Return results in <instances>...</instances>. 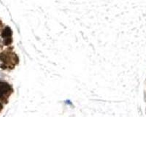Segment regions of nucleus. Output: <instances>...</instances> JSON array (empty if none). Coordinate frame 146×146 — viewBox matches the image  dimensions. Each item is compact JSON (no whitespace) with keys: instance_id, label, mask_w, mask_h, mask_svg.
Returning a JSON list of instances; mask_svg holds the SVG:
<instances>
[{"instance_id":"4","label":"nucleus","mask_w":146,"mask_h":146,"mask_svg":"<svg viewBox=\"0 0 146 146\" xmlns=\"http://www.w3.org/2000/svg\"><path fill=\"white\" fill-rule=\"evenodd\" d=\"M2 108H3V105H2V103H0V112L2 111Z\"/></svg>"},{"instance_id":"2","label":"nucleus","mask_w":146,"mask_h":146,"mask_svg":"<svg viewBox=\"0 0 146 146\" xmlns=\"http://www.w3.org/2000/svg\"><path fill=\"white\" fill-rule=\"evenodd\" d=\"M12 34H13V32H12L11 29H10L9 27H6L5 29H4L3 31H2V36L4 39L10 38L12 36Z\"/></svg>"},{"instance_id":"1","label":"nucleus","mask_w":146,"mask_h":146,"mask_svg":"<svg viewBox=\"0 0 146 146\" xmlns=\"http://www.w3.org/2000/svg\"><path fill=\"white\" fill-rule=\"evenodd\" d=\"M10 91H12V88L8 83L0 81V100L3 98L4 95L7 94Z\"/></svg>"},{"instance_id":"3","label":"nucleus","mask_w":146,"mask_h":146,"mask_svg":"<svg viewBox=\"0 0 146 146\" xmlns=\"http://www.w3.org/2000/svg\"><path fill=\"white\" fill-rule=\"evenodd\" d=\"M11 43H12L11 37H10V38L5 39V40H4V44H5V45H10V44H11Z\"/></svg>"}]
</instances>
